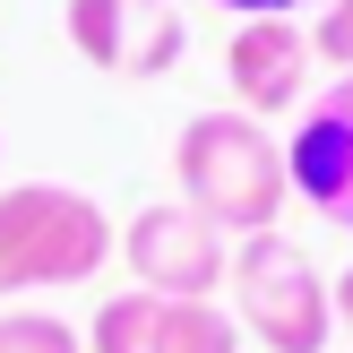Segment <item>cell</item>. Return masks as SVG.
I'll return each mask as SVG.
<instances>
[{
	"mask_svg": "<svg viewBox=\"0 0 353 353\" xmlns=\"http://www.w3.org/2000/svg\"><path fill=\"white\" fill-rule=\"evenodd\" d=\"M224 78H233V95H241L250 121L293 112L302 86H310V34L293 17H241V34L224 43Z\"/></svg>",
	"mask_w": 353,
	"mask_h": 353,
	"instance_id": "ba28073f",
	"label": "cell"
},
{
	"mask_svg": "<svg viewBox=\"0 0 353 353\" xmlns=\"http://www.w3.org/2000/svg\"><path fill=\"white\" fill-rule=\"evenodd\" d=\"M336 327H353V268H345V285H336Z\"/></svg>",
	"mask_w": 353,
	"mask_h": 353,
	"instance_id": "7c38bea8",
	"label": "cell"
},
{
	"mask_svg": "<svg viewBox=\"0 0 353 353\" xmlns=\"http://www.w3.org/2000/svg\"><path fill=\"white\" fill-rule=\"evenodd\" d=\"M224 285L241 293V327L268 353H327V336H336V285L319 276V259L293 233L233 241V276Z\"/></svg>",
	"mask_w": 353,
	"mask_h": 353,
	"instance_id": "3957f363",
	"label": "cell"
},
{
	"mask_svg": "<svg viewBox=\"0 0 353 353\" xmlns=\"http://www.w3.org/2000/svg\"><path fill=\"white\" fill-rule=\"evenodd\" d=\"M172 172H181V199L224 241L276 233V216L293 199L285 138H268V121H250V112H199L181 130V147H172Z\"/></svg>",
	"mask_w": 353,
	"mask_h": 353,
	"instance_id": "6da1fadb",
	"label": "cell"
},
{
	"mask_svg": "<svg viewBox=\"0 0 353 353\" xmlns=\"http://www.w3.org/2000/svg\"><path fill=\"white\" fill-rule=\"evenodd\" d=\"M285 172H293V199H310V216H327L336 233H353V69L336 86H319L310 112L293 121Z\"/></svg>",
	"mask_w": 353,
	"mask_h": 353,
	"instance_id": "52a82bcc",
	"label": "cell"
},
{
	"mask_svg": "<svg viewBox=\"0 0 353 353\" xmlns=\"http://www.w3.org/2000/svg\"><path fill=\"white\" fill-rule=\"evenodd\" d=\"M121 259H130L138 293H172V302H216V285L233 276V241L199 216L190 199H155L121 224Z\"/></svg>",
	"mask_w": 353,
	"mask_h": 353,
	"instance_id": "277c9868",
	"label": "cell"
},
{
	"mask_svg": "<svg viewBox=\"0 0 353 353\" xmlns=\"http://www.w3.org/2000/svg\"><path fill=\"white\" fill-rule=\"evenodd\" d=\"M112 250H121V233H112V216L86 190H69V181L0 190V302L86 285Z\"/></svg>",
	"mask_w": 353,
	"mask_h": 353,
	"instance_id": "7a4b0ae2",
	"label": "cell"
},
{
	"mask_svg": "<svg viewBox=\"0 0 353 353\" xmlns=\"http://www.w3.org/2000/svg\"><path fill=\"white\" fill-rule=\"evenodd\" d=\"M310 52L336 61V69H353V0H327V9L310 17Z\"/></svg>",
	"mask_w": 353,
	"mask_h": 353,
	"instance_id": "30bf717a",
	"label": "cell"
},
{
	"mask_svg": "<svg viewBox=\"0 0 353 353\" xmlns=\"http://www.w3.org/2000/svg\"><path fill=\"white\" fill-rule=\"evenodd\" d=\"M0 353H86V327L61 310H0Z\"/></svg>",
	"mask_w": 353,
	"mask_h": 353,
	"instance_id": "9c48e42d",
	"label": "cell"
},
{
	"mask_svg": "<svg viewBox=\"0 0 353 353\" xmlns=\"http://www.w3.org/2000/svg\"><path fill=\"white\" fill-rule=\"evenodd\" d=\"M61 26H69V52L103 78H164L190 52L181 0H69Z\"/></svg>",
	"mask_w": 353,
	"mask_h": 353,
	"instance_id": "5b68a950",
	"label": "cell"
},
{
	"mask_svg": "<svg viewBox=\"0 0 353 353\" xmlns=\"http://www.w3.org/2000/svg\"><path fill=\"white\" fill-rule=\"evenodd\" d=\"M0 164H9V138H0Z\"/></svg>",
	"mask_w": 353,
	"mask_h": 353,
	"instance_id": "4fadbf2b",
	"label": "cell"
},
{
	"mask_svg": "<svg viewBox=\"0 0 353 353\" xmlns=\"http://www.w3.org/2000/svg\"><path fill=\"white\" fill-rule=\"evenodd\" d=\"M216 9H233V17H293L302 0H216Z\"/></svg>",
	"mask_w": 353,
	"mask_h": 353,
	"instance_id": "8fae6325",
	"label": "cell"
},
{
	"mask_svg": "<svg viewBox=\"0 0 353 353\" xmlns=\"http://www.w3.org/2000/svg\"><path fill=\"white\" fill-rule=\"evenodd\" d=\"M86 353H241V327L216 302H172L130 285L86 319Z\"/></svg>",
	"mask_w": 353,
	"mask_h": 353,
	"instance_id": "8992f818",
	"label": "cell"
}]
</instances>
